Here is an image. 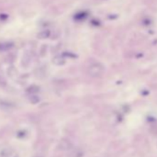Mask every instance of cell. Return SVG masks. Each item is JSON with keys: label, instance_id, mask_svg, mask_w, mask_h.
Returning a JSON list of instances; mask_svg holds the SVG:
<instances>
[{"label": "cell", "instance_id": "cell-1", "mask_svg": "<svg viewBox=\"0 0 157 157\" xmlns=\"http://www.w3.org/2000/svg\"><path fill=\"white\" fill-rule=\"evenodd\" d=\"M104 71V67L99 62H92L87 67V73L89 76L96 78L100 77Z\"/></svg>", "mask_w": 157, "mask_h": 157}, {"label": "cell", "instance_id": "cell-2", "mask_svg": "<svg viewBox=\"0 0 157 157\" xmlns=\"http://www.w3.org/2000/svg\"><path fill=\"white\" fill-rule=\"evenodd\" d=\"M13 47V43H0V51H7Z\"/></svg>", "mask_w": 157, "mask_h": 157}, {"label": "cell", "instance_id": "cell-3", "mask_svg": "<svg viewBox=\"0 0 157 157\" xmlns=\"http://www.w3.org/2000/svg\"><path fill=\"white\" fill-rule=\"evenodd\" d=\"M48 35H49L48 31H43V33H42L39 35V37H41V38H46Z\"/></svg>", "mask_w": 157, "mask_h": 157}]
</instances>
